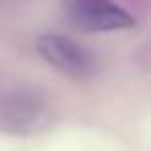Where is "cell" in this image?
Segmentation results:
<instances>
[{"instance_id": "cell-2", "label": "cell", "mask_w": 151, "mask_h": 151, "mask_svg": "<svg viewBox=\"0 0 151 151\" xmlns=\"http://www.w3.org/2000/svg\"><path fill=\"white\" fill-rule=\"evenodd\" d=\"M37 50L52 66L60 68L62 73L70 77L87 75L89 60L75 42L62 35H42L37 40Z\"/></svg>"}, {"instance_id": "cell-1", "label": "cell", "mask_w": 151, "mask_h": 151, "mask_svg": "<svg viewBox=\"0 0 151 151\" xmlns=\"http://www.w3.org/2000/svg\"><path fill=\"white\" fill-rule=\"evenodd\" d=\"M68 17L89 31H114L130 27L132 17L110 0H64Z\"/></svg>"}]
</instances>
